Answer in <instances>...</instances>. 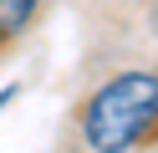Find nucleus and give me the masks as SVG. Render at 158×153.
I'll return each mask as SVG.
<instances>
[{
	"label": "nucleus",
	"mask_w": 158,
	"mask_h": 153,
	"mask_svg": "<svg viewBox=\"0 0 158 153\" xmlns=\"http://www.w3.org/2000/svg\"><path fill=\"white\" fill-rule=\"evenodd\" d=\"M31 15H36V0H0V46L10 36H21L31 26Z\"/></svg>",
	"instance_id": "f03ea898"
},
{
	"label": "nucleus",
	"mask_w": 158,
	"mask_h": 153,
	"mask_svg": "<svg viewBox=\"0 0 158 153\" xmlns=\"http://www.w3.org/2000/svg\"><path fill=\"white\" fill-rule=\"evenodd\" d=\"M158 122V71H123L102 82L82 112V143L92 153H133Z\"/></svg>",
	"instance_id": "f257e3e1"
}]
</instances>
